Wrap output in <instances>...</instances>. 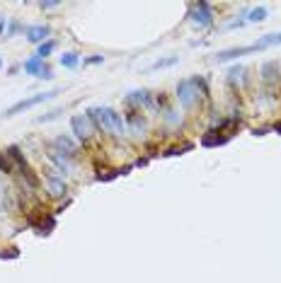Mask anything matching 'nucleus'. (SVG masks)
I'll return each mask as SVG.
<instances>
[{
    "mask_svg": "<svg viewBox=\"0 0 281 283\" xmlns=\"http://www.w3.org/2000/svg\"><path fill=\"white\" fill-rule=\"evenodd\" d=\"M87 116H90V121L95 123L99 131H107V133H112V135L126 133V121H124V116L109 107H92L87 111Z\"/></svg>",
    "mask_w": 281,
    "mask_h": 283,
    "instance_id": "1",
    "label": "nucleus"
},
{
    "mask_svg": "<svg viewBox=\"0 0 281 283\" xmlns=\"http://www.w3.org/2000/svg\"><path fill=\"white\" fill-rule=\"evenodd\" d=\"M58 94V90H51V92H37L27 97V99H20L17 104H13L10 109H5V116H15V114H20V111H27V109L37 107V104H42V102H49V99H54Z\"/></svg>",
    "mask_w": 281,
    "mask_h": 283,
    "instance_id": "2",
    "label": "nucleus"
},
{
    "mask_svg": "<svg viewBox=\"0 0 281 283\" xmlns=\"http://www.w3.org/2000/svg\"><path fill=\"white\" fill-rule=\"evenodd\" d=\"M177 99L184 109H192L199 102V78L194 80H182L177 85Z\"/></svg>",
    "mask_w": 281,
    "mask_h": 283,
    "instance_id": "3",
    "label": "nucleus"
},
{
    "mask_svg": "<svg viewBox=\"0 0 281 283\" xmlns=\"http://www.w3.org/2000/svg\"><path fill=\"white\" fill-rule=\"evenodd\" d=\"M189 20H192V25L199 29H206L213 25V10H211L209 3H194L192 8H189Z\"/></svg>",
    "mask_w": 281,
    "mask_h": 283,
    "instance_id": "4",
    "label": "nucleus"
},
{
    "mask_svg": "<svg viewBox=\"0 0 281 283\" xmlns=\"http://www.w3.org/2000/svg\"><path fill=\"white\" fill-rule=\"evenodd\" d=\"M70 128H73V133H75V138L78 140H83V143H87L90 138H92V121H90V116H83V114H78V116H73L70 119Z\"/></svg>",
    "mask_w": 281,
    "mask_h": 283,
    "instance_id": "5",
    "label": "nucleus"
},
{
    "mask_svg": "<svg viewBox=\"0 0 281 283\" xmlns=\"http://www.w3.org/2000/svg\"><path fill=\"white\" fill-rule=\"evenodd\" d=\"M46 191H49V196L61 199V196L68 194V184L63 182V177H49V182H46Z\"/></svg>",
    "mask_w": 281,
    "mask_h": 283,
    "instance_id": "6",
    "label": "nucleus"
},
{
    "mask_svg": "<svg viewBox=\"0 0 281 283\" xmlns=\"http://www.w3.org/2000/svg\"><path fill=\"white\" fill-rule=\"evenodd\" d=\"M49 34H51V29L46 25H32V27H27V41H32V44L49 41Z\"/></svg>",
    "mask_w": 281,
    "mask_h": 283,
    "instance_id": "7",
    "label": "nucleus"
},
{
    "mask_svg": "<svg viewBox=\"0 0 281 283\" xmlns=\"http://www.w3.org/2000/svg\"><path fill=\"white\" fill-rule=\"evenodd\" d=\"M254 51H267V49H274V46H281V32H274V34H264L252 44Z\"/></svg>",
    "mask_w": 281,
    "mask_h": 283,
    "instance_id": "8",
    "label": "nucleus"
},
{
    "mask_svg": "<svg viewBox=\"0 0 281 283\" xmlns=\"http://www.w3.org/2000/svg\"><path fill=\"white\" fill-rule=\"evenodd\" d=\"M54 146H56L66 158H75V153H78V146H75V140H70L68 135H58L56 140H54ZM56 150V153H58Z\"/></svg>",
    "mask_w": 281,
    "mask_h": 283,
    "instance_id": "9",
    "label": "nucleus"
},
{
    "mask_svg": "<svg viewBox=\"0 0 281 283\" xmlns=\"http://www.w3.org/2000/svg\"><path fill=\"white\" fill-rule=\"evenodd\" d=\"M221 131H209V133L201 138V146H206V148H213V146H223L228 143V135H218Z\"/></svg>",
    "mask_w": 281,
    "mask_h": 283,
    "instance_id": "10",
    "label": "nucleus"
},
{
    "mask_svg": "<svg viewBox=\"0 0 281 283\" xmlns=\"http://www.w3.org/2000/svg\"><path fill=\"white\" fill-rule=\"evenodd\" d=\"M44 66H46V63H44L39 56H32L29 61H25V73H29V75H37V78H39V75H42V70H44Z\"/></svg>",
    "mask_w": 281,
    "mask_h": 283,
    "instance_id": "11",
    "label": "nucleus"
},
{
    "mask_svg": "<svg viewBox=\"0 0 281 283\" xmlns=\"http://www.w3.org/2000/svg\"><path fill=\"white\" fill-rule=\"evenodd\" d=\"M276 70H279V68H276L274 61H269V63L262 66V80L269 85V90H271V85H274V80H276Z\"/></svg>",
    "mask_w": 281,
    "mask_h": 283,
    "instance_id": "12",
    "label": "nucleus"
},
{
    "mask_svg": "<svg viewBox=\"0 0 281 283\" xmlns=\"http://www.w3.org/2000/svg\"><path fill=\"white\" fill-rule=\"evenodd\" d=\"M8 158H10V160L15 162V167H17L20 172H22L25 167H29L27 160H25V155L20 153V148H17V146H10V148H8Z\"/></svg>",
    "mask_w": 281,
    "mask_h": 283,
    "instance_id": "13",
    "label": "nucleus"
},
{
    "mask_svg": "<svg viewBox=\"0 0 281 283\" xmlns=\"http://www.w3.org/2000/svg\"><path fill=\"white\" fill-rule=\"evenodd\" d=\"M126 104H138V107H151V94L146 92H131L126 97Z\"/></svg>",
    "mask_w": 281,
    "mask_h": 283,
    "instance_id": "14",
    "label": "nucleus"
},
{
    "mask_svg": "<svg viewBox=\"0 0 281 283\" xmlns=\"http://www.w3.org/2000/svg\"><path fill=\"white\" fill-rule=\"evenodd\" d=\"M49 158H51V162H56V167L61 170V172H68L70 170L68 158H66V155H58L56 150H54V153H49Z\"/></svg>",
    "mask_w": 281,
    "mask_h": 283,
    "instance_id": "15",
    "label": "nucleus"
},
{
    "mask_svg": "<svg viewBox=\"0 0 281 283\" xmlns=\"http://www.w3.org/2000/svg\"><path fill=\"white\" fill-rule=\"evenodd\" d=\"M54 49H56V41H44V44H39V49H37V56H39V58H46V56H51L54 54Z\"/></svg>",
    "mask_w": 281,
    "mask_h": 283,
    "instance_id": "16",
    "label": "nucleus"
},
{
    "mask_svg": "<svg viewBox=\"0 0 281 283\" xmlns=\"http://www.w3.org/2000/svg\"><path fill=\"white\" fill-rule=\"evenodd\" d=\"M264 20H267V10H264V8H254V10L247 13V20H245V22H264Z\"/></svg>",
    "mask_w": 281,
    "mask_h": 283,
    "instance_id": "17",
    "label": "nucleus"
},
{
    "mask_svg": "<svg viewBox=\"0 0 281 283\" xmlns=\"http://www.w3.org/2000/svg\"><path fill=\"white\" fill-rule=\"evenodd\" d=\"M128 123H131V128H133L136 133H140V131L146 128V123H143V119L138 116V111H131V114H128Z\"/></svg>",
    "mask_w": 281,
    "mask_h": 283,
    "instance_id": "18",
    "label": "nucleus"
},
{
    "mask_svg": "<svg viewBox=\"0 0 281 283\" xmlns=\"http://www.w3.org/2000/svg\"><path fill=\"white\" fill-rule=\"evenodd\" d=\"M80 63V56L78 54H63L61 56V66L63 68H75Z\"/></svg>",
    "mask_w": 281,
    "mask_h": 283,
    "instance_id": "19",
    "label": "nucleus"
},
{
    "mask_svg": "<svg viewBox=\"0 0 281 283\" xmlns=\"http://www.w3.org/2000/svg\"><path fill=\"white\" fill-rule=\"evenodd\" d=\"M20 175L25 177V179H27V184H29V187H32V189H37V187H39V177L34 175V172H32L29 167H25V170H22Z\"/></svg>",
    "mask_w": 281,
    "mask_h": 283,
    "instance_id": "20",
    "label": "nucleus"
},
{
    "mask_svg": "<svg viewBox=\"0 0 281 283\" xmlns=\"http://www.w3.org/2000/svg\"><path fill=\"white\" fill-rule=\"evenodd\" d=\"M0 170H3V172H13L15 170V165H13V160L8 158V153H0Z\"/></svg>",
    "mask_w": 281,
    "mask_h": 283,
    "instance_id": "21",
    "label": "nucleus"
},
{
    "mask_svg": "<svg viewBox=\"0 0 281 283\" xmlns=\"http://www.w3.org/2000/svg\"><path fill=\"white\" fill-rule=\"evenodd\" d=\"M177 63V58L172 56V58H163V61H155L153 66H151V70H160V68H170V66H175Z\"/></svg>",
    "mask_w": 281,
    "mask_h": 283,
    "instance_id": "22",
    "label": "nucleus"
},
{
    "mask_svg": "<svg viewBox=\"0 0 281 283\" xmlns=\"http://www.w3.org/2000/svg\"><path fill=\"white\" fill-rule=\"evenodd\" d=\"M184 150H192V143H189V146H184V148H168L163 155H165V158H172V155H182Z\"/></svg>",
    "mask_w": 281,
    "mask_h": 283,
    "instance_id": "23",
    "label": "nucleus"
},
{
    "mask_svg": "<svg viewBox=\"0 0 281 283\" xmlns=\"http://www.w3.org/2000/svg\"><path fill=\"white\" fill-rule=\"evenodd\" d=\"M17 256H20V252L15 247H10L8 252H0V259H17Z\"/></svg>",
    "mask_w": 281,
    "mask_h": 283,
    "instance_id": "24",
    "label": "nucleus"
},
{
    "mask_svg": "<svg viewBox=\"0 0 281 283\" xmlns=\"http://www.w3.org/2000/svg\"><path fill=\"white\" fill-rule=\"evenodd\" d=\"M102 61H104V56H90V58H87V61H85V63H87V66H95V63H102Z\"/></svg>",
    "mask_w": 281,
    "mask_h": 283,
    "instance_id": "25",
    "label": "nucleus"
},
{
    "mask_svg": "<svg viewBox=\"0 0 281 283\" xmlns=\"http://www.w3.org/2000/svg\"><path fill=\"white\" fill-rule=\"evenodd\" d=\"M39 78H44V80H51V78H54L51 68H49V66H44V70H42V75H39Z\"/></svg>",
    "mask_w": 281,
    "mask_h": 283,
    "instance_id": "26",
    "label": "nucleus"
},
{
    "mask_svg": "<svg viewBox=\"0 0 281 283\" xmlns=\"http://www.w3.org/2000/svg\"><path fill=\"white\" fill-rule=\"evenodd\" d=\"M44 10H54V8H58V3H42Z\"/></svg>",
    "mask_w": 281,
    "mask_h": 283,
    "instance_id": "27",
    "label": "nucleus"
},
{
    "mask_svg": "<svg viewBox=\"0 0 281 283\" xmlns=\"http://www.w3.org/2000/svg\"><path fill=\"white\" fill-rule=\"evenodd\" d=\"M0 34H5V22L0 20Z\"/></svg>",
    "mask_w": 281,
    "mask_h": 283,
    "instance_id": "28",
    "label": "nucleus"
},
{
    "mask_svg": "<svg viewBox=\"0 0 281 283\" xmlns=\"http://www.w3.org/2000/svg\"><path fill=\"white\" fill-rule=\"evenodd\" d=\"M274 131H276V133H281V123H274Z\"/></svg>",
    "mask_w": 281,
    "mask_h": 283,
    "instance_id": "29",
    "label": "nucleus"
},
{
    "mask_svg": "<svg viewBox=\"0 0 281 283\" xmlns=\"http://www.w3.org/2000/svg\"><path fill=\"white\" fill-rule=\"evenodd\" d=\"M0 66H3V61H0Z\"/></svg>",
    "mask_w": 281,
    "mask_h": 283,
    "instance_id": "30",
    "label": "nucleus"
}]
</instances>
